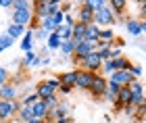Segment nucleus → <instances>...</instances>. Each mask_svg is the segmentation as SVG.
Returning <instances> with one entry per match:
<instances>
[{"mask_svg": "<svg viewBox=\"0 0 146 123\" xmlns=\"http://www.w3.org/2000/svg\"><path fill=\"white\" fill-rule=\"evenodd\" d=\"M58 86H61L58 77H48V79L36 83V90H34V92L38 94L40 100H44V98H48V96H54L56 90H58Z\"/></svg>", "mask_w": 146, "mask_h": 123, "instance_id": "nucleus-1", "label": "nucleus"}, {"mask_svg": "<svg viewBox=\"0 0 146 123\" xmlns=\"http://www.w3.org/2000/svg\"><path fill=\"white\" fill-rule=\"evenodd\" d=\"M115 21H117V17H115V13L111 11L109 4L94 11V23L98 27H111V25H115Z\"/></svg>", "mask_w": 146, "mask_h": 123, "instance_id": "nucleus-2", "label": "nucleus"}, {"mask_svg": "<svg viewBox=\"0 0 146 123\" xmlns=\"http://www.w3.org/2000/svg\"><path fill=\"white\" fill-rule=\"evenodd\" d=\"M79 67H82L84 71H90V73H100V69H102V59L98 56V52L94 50V52H90L88 56H84L82 63H79Z\"/></svg>", "mask_w": 146, "mask_h": 123, "instance_id": "nucleus-3", "label": "nucleus"}, {"mask_svg": "<svg viewBox=\"0 0 146 123\" xmlns=\"http://www.w3.org/2000/svg\"><path fill=\"white\" fill-rule=\"evenodd\" d=\"M107 83H109V79L104 75H100V73L92 75V83H90V88H88V92L92 94V98H102L104 90H107Z\"/></svg>", "mask_w": 146, "mask_h": 123, "instance_id": "nucleus-4", "label": "nucleus"}, {"mask_svg": "<svg viewBox=\"0 0 146 123\" xmlns=\"http://www.w3.org/2000/svg\"><path fill=\"white\" fill-rule=\"evenodd\" d=\"M21 102L19 100H0V121H9L17 115Z\"/></svg>", "mask_w": 146, "mask_h": 123, "instance_id": "nucleus-5", "label": "nucleus"}, {"mask_svg": "<svg viewBox=\"0 0 146 123\" xmlns=\"http://www.w3.org/2000/svg\"><path fill=\"white\" fill-rule=\"evenodd\" d=\"M94 50H96V46H94V44H90V42H86V40H84V42L75 44V50H73L71 59H73V63H75V65H79L84 56H88L90 52H94Z\"/></svg>", "mask_w": 146, "mask_h": 123, "instance_id": "nucleus-6", "label": "nucleus"}, {"mask_svg": "<svg viewBox=\"0 0 146 123\" xmlns=\"http://www.w3.org/2000/svg\"><path fill=\"white\" fill-rule=\"evenodd\" d=\"M129 92H131V100H129V104H134V106H140L142 102H146V92H144V83L140 81H134V83H129Z\"/></svg>", "mask_w": 146, "mask_h": 123, "instance_id": "nucleus-7", "label": "nucleus"}, {"mask_svg": "<svg viewBox=\"0 0 146 123\" xmlns=\"http://www.w3.org/2000/svg\"><path fill=\"white\" fill-rule=\"evenodd\" d=\"M69 111H71V106L67 104V102H65V100H58V104H56L54 108H48V117H46V119L56 121V119L69 117Z\"/></svg>", "mask_w": 146, "mask_h": 123, "instance_id": "nucleus-8", "label": "nucleus"}, {"mask_svg": "<svg viewBox=\"0 0 146 123\" xmlns=\"http://www.w3.org/2000/svg\"><path fill=\"white\" fill-rule=\"evenodd\" d=\"M31 19H34V13L31 11H13L11 13V23L23 25V27H27L31 23Z\"/></svg>", "mask_w": 146, "mask_h": 123, "instance_id": "nucleus-9", "label": "nucleus"}, {"mask_svg": "<svg viewBox=\"0 0 146 123\" xmlns=\"http://www.w3.org/2000/svg\"><path fill=\"white\" fill-rule=\"evenodd\" d=\"M111 81H115V83H119V86H129V83H134L136 81V77L129 73V71H115L111 77H109Z\"/></svg>", "mask_w": 146, "mask_h": 123, "instance_id": "nucleus-10", "label": "nucleus"}, {"mask_svg": "<svg viewBox=\"0 0 146 123\" xmlns=\"http://www.w3.org/2000/svg\"><path fill=\"white\" fill-rule=\"evenodd\" d=\"M92 75L90 71H84V69H77V79H75V88L77 90H88L90 83H92Z\"/></svg>", "mask_w": 146, "mask_h": 123, "instance_id": "nucleus-11", "label": "nucleus"}, {"mask_svg": "<svg viewBox=\"0 0 146 123\" xmlns=\"http://www.w3.org/2000/svg\"><path fill=\"white\" fill-rule=\"evenodd\" d=\"M123 25H125V31H127L129 36H134V38H136V36H142V19L129 17Z\"/></svg>", "mask_w": 146, "mask_h": 123, "instance_id": "nucleus-12", "label": "nucleus"}, {"mask_svg": "<svg viewBox=\"0 0 146 123\" xmlns=\"http://www.w3.org/2000/svg\"><path fill=\"white\" fill-rule=\"evenodd\" d=\"M86 27H88V25L75 21V25L71 27V42H73V44H79V42L86 40Z\"/></svg>", "mask_w": 146, "mask_h": 123, "instance_id": "nucleus-13", "label": "nucleus"}, {"mask_svg": "<svg viewBox=\"0 0 146 123\" xmlns=\"http://www.w3.org/2000/svg\"><path fill=\"white\" fill-rule=\"evenodd\" d=\"M17 98V86L11 81H6L4 86H0V100H15Z\"/></svg>", "mask_w": 146, "mask_h": 123, "instance_id": "nucleus-14", "label": "nucleus"}, {"mask_svg": "<svg viewBox=\"0 0 146 123\" xmlns=\"http://www.w3.org/2000/svg\"><path fill=\"white\" fill-rule=\"evenodd\" d=\"M119 90H121V86L109 79V83H107V90H104V94H102V100H107V102H115L117 94H119Z\"/></svg>", "mask_w": 146, "mask_h": 123, "instance_id": "nucleus-15", "label": "nucleus"}, {"mask_svg": "<svg viewBox=\"0 0 146 123\" xmlns=\"http://www.w3.org/2000/svg\"><path fill=\"white\" fill-rule=\"evenodd\" d=\"M77 21L84 25H92L94 23V11H90L88 6H79L77 9Z\"/></svg>", "mask_w": 146, "mask_h": 123, "instance_id": "nucleus-16", "label": "nucleus"}, {"mask_svg": "<svg viewBox=\"0 0 146 123\" xmlns=\"http://www.w3.org/2000/svg\"><path fill=\"white\" fill-rule=\"evenodd\" d=\"M75 79H77V69H71V71H65V73L58 75V81L61 86H69L75 90Z\"/></svg>", "mask_w": 146, "mask_h": 123, "instance_id": "nucleus-17", "label": "nucleus"}, {"mask_svg": "<svg viewBox=\"0 0 146 123\" xmlns=\"http://www.w3.org/2000/svg\"><path fill=\"white\" fill-rule=\"evenodd\" d=\"M98 38H100V27H98L96 23H92L86 27V42L94 44V46L98 48Z\"/></svg>", "mask_w": 146, "mask_h": 123, "instance_id": "nucleus-18", "label": "nucleus"}, {"mask_svg": "<svg viewBox=\"0 0 146 123\" xmlns=\"http://www.w3.org/2000/svg\"><path fill=\"white\" fill-rule=\"evenodd\" d=\"M31 113H34L36 119H46L48 117V106L44 104V100H38L31 104Z\"/></svg>", "mask_w": 146, "mask_h": 123, "instance_id": "nucleus-19", "label": "nucleus"}, {"mask_svg": "<svg viewBox=\"0 0 146 123\" xmlns=\"http://www.w3.org/2000/svg\"><path fill=\"white\" fill-rule=\"evenodd\" d=\"M31 117H34V113H31V106H27V104H21L19 111H17V115H15V119L19 123H27Z\"/></svg>", "mask_w": 146, "mask_h": 123, "instance_id": "nucleus-20", "label": "nucleus"}, {"mask_svg": "<svg viewBox=\"0 0 146 123\" xmlns=\"http://www.w3.org/2000/svg\"><path fill=\"white\" fill-rule=\"evenodd\" d=\"M109 6L115 13V17H121L125 13V9H127V0H109Z\"/></svg>", "mask_w": 146, "mask_h": 123, "instance_id": "nucleus-21", "label": "nucleus"}, {"mask_svg": "<svg viewBox=\"0 0 146 123\" xmlns=\"http://www.w3.org/2000/svg\"><path fill=\"white\" fill-rule=\"evenodd\" d=\"M31 46H34V31L27 29L21 36V50H23V52H29V50H34Z\"/></svg>", "mask_w": 146, "mask_h": 123, "instance_id": "nucleus-22", "label": "nucleus"}, {"mask_svg": "<svg viewBox=\"0 0 146 123\" xmlns=\"http://www.w3.org/2000/svg\"><path fill=\"white\" fill-rule=\"evenodd\" d=\"M61 36L56 34V31H50V36L46 38V48L48 50H58V46H61Z\"/></svg>", "mask_w": 146, "mask_h": 123, "instance_id": "nucleus-23", "label": "nucleus"}, {"mask_svg": "<svg viewBox=\"0 0 146 123\" xmlns=\"http://www.w3.org/2000/svg\"><path fill=\"white\" fill-rule=\"evenodd\" d=\"M119 104H129V100H131V92H129V86H121V90H119V94H117V98H115Z\"/></svg>", "mask_w": 146, "mask_h": 123, "instance_id": "nucleus-24", "label": "nucleus"}, {"mask_svg": "<svg viewBox=\"0 0 146 123\" xmlns=\"http://www.w3.org/2000/svg\"><path fill=\"white\" fill-rule=\"evenodd\" d=\"M6 34H9L13 40H17V38H21L25 34V27H23V25H17V23H11L9 29H6Z\"/></svg>", "mask_w": 146, "mask_h": 123, "instance_id": "nucleus-25", "label": "nucleus"}, {"mask_svg": "<svg viewBox=\"0 0 146 123\" xmlns=\"http://www.w3.org/2000/svg\"><path fill=\"white\" fill-rule=\"evenodd\" d=\"M113 40H115V34H113V29H111V27L100 29V38H98V42H102V44H111V46H113Z\"/></svg>", "mask_w": 146, "mask_h": 123, "instance_id": "nucleus-26", "label": "nucleus"}, {"mask_svg": "<svg viewBox=\"0 0 146 123\" xmlns=\"http://www.w3.org/2000/svg\"><path fill=\"white\" fill-rule=\"evenodd\" d=\"M73 50H75V44H73L71 40H63L61 46H58V52H61L63 56H71Z\"/></svg>", "mask_w": 146, "mask_h": 123, "instance_id": "nucleus-27", "label": "nucleus"}, {"mask_svg": "<svg viewBox=\"0 0 146 123\" xmlns=\"http://www.w3.org/2000/svg\"><path fill=\"white\" fill-rule=\"evenodd\" d=\"M13 11H31V0H13Z\"/></svg>", "mask_w": 146, "mask_h": 123, "instance_id": "nucleus-28", "label": "nucleus"}, {"mask_svg": "<svg viewBox=\"0 0 146 123\" xmlns=\"http://www.w3.org/2000/svg\"><path fill=\"white\" fill-rule=\"evenodd\" d=\"M36 59H38V56H36V52H34V50H29V52H25L23 61L19 63V65H21V67H31V65H34V61H36Z\"/></svg>", "mask_w": 146, "mask_h": 123, "instance_id": "nucleus-29", "label": "nucleus"}, {"mask_svg": "<svg viewBox=\"0 0 146 123\" xmlns=\"http://www.w3.org/2000/svg\"><path fill=\"white\" fill-rule=\"evenodd\" d=\"M40 98H38V94L36 92H29V94H25L23 96V98L21 100H19V102H21V104H27V106H31V104H34V102H38Z\"/></svg>", "mask_w": 146, "mask_h": 123, "instance_id": "nucleus-30", "label": "nucleus"}, {"mask_svg": "<svg viewBox=\"0 0 146 123\" xmlns=\"http://www.w3.org/2000/svg\"><path fill=\"white\" fill-rule=\"evenodd\" d=\"M82 6H88L90 11H98V9H102V6H107V4H104L102 0H86Z\"/></svg>", "mask_w": 146, "mask_h": 123, "instance_id": "nucleus-31", "label": "nucleus"}, {"mask_svg": "<svg viewBox=\"0 0 146 123\" xmlns=\"http://www.w3.org/2000/svg\"><path fill=\"white\" fill-rule=\"evenodd\" d=\"M13 42H15V40H13V38H11L9 34H6V31H4L2 36H0V48H2V50L11 48V46H13Z\"/></svg>", "mask_w": 146, "mask_h": 123, "instance_id": "nucleus-32", "label": "nucleus"}, {"mask_svg": "<svg viewBox=\"0 0 146 123\" xmlns=\"http://www.w3.org/2000/svg\"><path fill=\"white\" fill-rule=\"evenodd\" d=\"M40 27L46 29V31H54V23H52V17H42V21H40Z\"/></svg>", "mask_w": 146, "mask_h": 123, "instance_id": "nucleus-33", "label": "nucleus"}, {"mask_svg": "<svg viewBox=\"0 0 146 123\" xmlns=\"http://www.w3.org/2000/svg\"><path fill=\"white\" fill-rule=\"evenodd\" d=\"M54 31L61 36V40H71V27H67V25H61V27H56Z\"/></svg>", "mask_w": 146, "mask_h": 123, "instance_id": "nucleus-34", "label": "nucleus"}, {"mask_svg": "<svg viewBox=\"0 0 146 123\" xmlns=\"http://www.w3.org/2000/svg\"><path fill=\"white\" fill-rule=\"evenodd\" d=\"M52 17V23H54V27H61V25L65 23V13L63 11H56L54 15H50Z\"/></svg>", "mask_w": 146, "mask_h": 123, "instance_id": "nucleus-35", "label": "nucleus"}, {"mask_svg": "<svg viewBox=\"0 0 146 123\" xmlns=\"http://www.w3.org/2000/svg\"><path fill=\"white\" fill-rule=\"evenodd\" d=\"M129 73H131V75H134V77H136V79H138V77H140V75L144 73V69H142V65H134V63H131V67H129Z\"/></svg>", "mask_w": 146, "mask_h": 123, "instance_id": "nucleus-36", "label": "nucleus"}, {"mask_svg": "<svg viewBox=\"0 0 146 123\" xmlns=\"http://www.w3.org/2000/svg\"><path fill=\"white\" fill-rule=\"evenodd\" d=\"M44 104L48 106V108H54V106L58 104V96L54 94V96H48V98H44Z\"/></svg>", "mask_w": 146, "mask_h": 123, "instance_id": "nucleus-37", "label": "nucleus"}, {"mask_svg": "<svg viewBox=\"0 0 146 123\" xmlns=\"http://www.w3.org/2000/svg\"><path fill=\"white\" fill-rule=\"evenodd\" d=\"M6 81H9V69L0 65V86H4Z\"/></svg>", "mask_w": 146, "mask_h": 123, "instance_id": "nucleus-38", "label": "nucleus"}, {"mask_svg": "<svg viewBox=\"0 0 146 123\" xmlns=\"http://www.w3.org/2000/svg\"><path fill=\"white\" fill-rule=\"evenodd\" d=\"M48 36H50V31H46V29H42V27H38V29L34 31V38H40L42 42H44V40H46Z\"/></svg>", "mask_w": 146, "mask_h": 123, "instance_id": "nucleus-39", "label": "nucleus"}, {"mask_svg": "<svg viewBox=\"0 0 146 123\" xmlns=\"http://www.w3.org/2000/svg\"><path fill=\"white\" fill-rule=\"evenodd\" d=\"M123 113H125V115H129V117H134V115H136V106H134V104H125Z\"/></svg>", "mask_w": 146, "mask_h": 123, "instance_id": "nucleus-40", "label": "nucleus"}, {"mask_svg": "<svg viewBox=\"0 0 146 123\" xmlns=\"http://www.w3.org/2000/svg\"><path fill=\"white\" fill-rule=\"evenodd\" d=\"M75 21H77L75 17H71V15H65V23H63V25H67V27H73V25H75Z\"/></svg>", "mask_w": 146, "mask_h": 123, "instance_id": "nucleus-41", "label": "nucleus"}, {"mask_svg": "<svg viewBox=\"0 0 146 123\" xmlns=\"http://www.w3.org/2000/svg\"><path fill=\"white\" fill-rule=\"evenodd\" d=\"M56 92H61L63 96H69V94L73 92V88H69V86H58V90H56Z\"/></svg>", "mask_w": 146, "mask_h": 123, "instance_id": "nucleus-42", "label": "nucleus"}, {"mask_svg": "<svg viewBox=\"0 0 146 123\" xmlns=\"http://www.w3.org/2000/svg\"><path fill=\"white\" fill-rule=\"evenodd\" d=\"M71 6H73V2H63V4H61V11L65 13V15H69V11H71Z\"/></svg>", "mask_w": 146, "mask_h": 123, "instance_id": "nucleus-43", "label": "nucleus"}, {"mask_svg": "<svg viewBox=\"0 0 146 123\" xmlns=\"http://www.w3.org/2000/svg\"><path fill=\"white\" fill-rule=\"evenodd\" d=\"M54 123H75V119H73V117H71V115H69V117H63V119H56Z\"/></svg>", "mask_w": 146, "mask_h": 123, "instance_id": "nucleus-44", "label": "nucleus"}, {"mask_svg": "<svg viewBox=\"0 0 146 123\" xmlns=\"http://www.w3.org/2000/svg\"><path fill=\"white\" fill-rule=\"evenodd\" d=\"M0 6H2V9H11V6H13V0H0Z\"/></svg>", "mask_w": 146, "mask_h": 123, "instance_id": "nucleus-45", "label": "nucleus"}, {"mask_svg": "<svg viewBox=\"0 0 146 123\" xmlns=\"http://www.w3.org/2000/svg\"><path fill=\"white\" fill-rule=\"evenodd\" d=\"M140 17H144V19H146V2H144V4H140Z\"/></svg>", "mask_w": 146, "mask_h": 123, "instance_id": "nucleus-46", "label": "nucleus"}, {"mask_svg": "<svg viewBox=\"0 0 146 123\" xmlns=\"http://www.w3.org/2000/svg\"><path fill=\"white\" fill-rule=\"evenodd\" d=\"M27 123H44V119H36V117H31Z\"/></svg>", "mask_w": 146, "mask_h": 123, "instance_id": "nucleus-47", "label": "nucleus"}, {"mask_svg": "<svg viewBox=\"0 0 146 123\" xmlns=\"http://www.w3.org/2000/svg\"><path fill=\"white\" fill-rule=\"evenodd\" d=\"M142 34H146V19H142Z\"/></svg>", "mask_w": 146, "mask_h": 123, "instance_id": "nucleus-48", "label": "nucleus"}, {"mask_svg": "<svg viewBox=\"0 0 146 123\" xmlns=\"http://www.w3.org/2000/svg\"><path fill=\"white\" fill-rule=\"evenodd\" d=\"M73 2H75V4H79V6H82V4L86 2V0H73Z\"/></svg>", "mask_w": 146, "mask_h": 123, "instance_id": "nucleus-49", "label": "nucleus"}, {"mask_svg": "<svg viewBox=\"0 0 146 123\" xmlns=\"http://www.w3.org/2000/svg\"><path fill=\"white\" fill-rule=\"evenodd\" d=\"M134 2H136L138 6H140V4H144V2H146V0H134Z\"/></svg>", "mask_w": 146, "mask_h": 123, "instance_id": "nucleus-50", "label": "nucleus"}, {"mask_svg": "<svg viewBox=\"0 0 146 123\" xmlns=\"http://www.w3.org/2000/svg\"><path fill=\"white\" fill-rule=\"evenodd\" d=\"M36 2H42V4H48L50 0H36Z\"/></svg>", "mask_w": 146, "mask_h": 123, "instance_id": "nucleus-51", "label": "nucleus"}, {"mask_svg": "<svg viewBox=\"0 0 146 123\" xmlns=\"http://www.w3.org/2000/svg\"><path fill=\"white\" fill-rule=\"evenodd\" d=\"M44 123H54V121H50V119H44Z\"/></svg>", "mask_w": 146, "mask_h": 123, "instance_id": "nucleus-52", "label": "nucleus"}, {"mask_svg": "<svg viewBox=\"0 0 146 123\" xmlns=\"http://www.w3.org/2000/svg\"><path fill=\"white\" fill-rule=\"evenodd\" d=\"M102 2H104V4H109V0H102Z\"/></svg>", "mask_w": 146, "mask_h": 123, "instance_id": "nucleus-53", "label": "nucleus"}, {"mask_svg": "<svg viewBox=\"0 0 146 123\" xmlns=\"http://www.w3.org/2000/svg\"><path fill=\"white\" fill-rule=\"evenodd\" d=\"M2 52H4V50H2V48H0V54H2Z\"/></svg>", "mask_w": 146, "mask_h": 123, "instance_id": "nucleus-54", "label": "nucleus"}, {"mask_svg": "<svg viewBox=\"0 0 146 123\" xmlns=\"http://www.w3.org/2000/svg\"><path fill=\"white\" fill-rule=\"evenodd\" d=\"M0 123H9V121H0Z\"/></svg>", "mask_w": 146, "mask_h": 123, "instance_id": "nucleus-55", "label": "nucleus"}, {"mask_svg": "<svg viewBox=\"0 0 146 123\" xmlns=\"http://www.w3.org/2000/svg\"><path fill=\"white\" fill-rule=\"evenodd\" d=\"M144 117H146V113H144Z\"/></svg>", "mask_w": 146, "mask_h": 123, "instance_id": "nucleus-56", "label": "nucleus"}]
</instances>
